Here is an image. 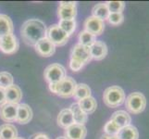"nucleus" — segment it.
Masks as SVG:
<instances>
[{
  "mask_svg": "<svg viewBox=\"0 0 149 139\" xmlns=\"http://www.w3.org/2000/svg\"><path fill=\"white\" fill-rule=\"evenodd\" d=\"M47 26L42 20L31 19L22 24L20 35L25 44L34 46L40 40L47 37Z\"/></svg>",
  "mask_w": 149,
  "mask_h": 139,
  "instance_id": "1",
  "label": "nucleus"
},
{
  "mask_svg": "<svg viewBox=\"0 0 149 139\" xmlns=\"http://www.w3.org/2000/svg\"><path fill=\"white\" fill-rule=\"evenodd\" d=\"M126 96L125 92L120 86L118 85H112L104 91L103 94V100L106 106L111 109L118 108L121 106L125 102Z\"/></svg>",
  "mask_w": 149,
  "mask_h": 139,
  "instance_id": "2",
  "label": "nucleus"
},
{
  "mask_svg": "<svg viewBox=\"0 0 149 139\" xmlns=\"http://www.w3.org/2000/svg\"><path fill=\"white\" fill-rule=\"evenodd\" d=\"M77 84L71 77H65V78L60 81L58 84L49 85V89L52 91L54 94L59 96L60 97H70L73 96L74 91L76 89Z\"/></svg>",
  "mask_w": 149,
  "mask_h": 139,
  "instance_id": "3",
  "label": "nucleus"
},
{
  "mask_svg": "<svg viewBox=\"0 0 149 139\" xmlns=\"http://www.w3.org/2000/svg\"><path fill=\"white\" fill-rule=\"evenodd\" d=\"M125 106L128 111L132 114H140L146 108V98L140 92H133L126 97Z\"/></svg>",
  "mask_w": 149,
  "mask_h": 139,
  "instance_id": "4",
  "label": "nucleus"
},
{
  "mask_svg": "<svg viewBox=\"0 0 149 139\" xmlns=\"http://www.w3.org/2000/svg\"><path fill=\"white\" fill-rule=\"evenodd\" d=\"M44 77L49 85L58 84L66 77V70L62 65L53 63L45 68Z\"/></svg>",
  "mask_w": 149,
  "mask_h": 139,
  "instance_id": "5",
  "label": "nucleus"
},
{
  "mask_svg": "<svg viewBox=\"0 0 149 139\" xmlns=\"http://www.w3.org/2000/svg\"><path fill=\"white\" fill-rule=\"evenodd\" d=\"M47 38L55 46H62L68 43L70 36L58 26V24H53L47 31Z\"/></svg>",
  "mask_w": 149,
  "mask_h": 139,
  "instance_id": "6",
  "label": "nucleus"
},
{
  "mask_svg": "<svg viewBox=\"0 0 149 139\" xmlns=\"http://www.w3.org/2000/svg\"><path fill=\"white\" fill-rule=\"evenodd\" d=\"M19 43L16 35L10 34L0 38V50L7 55L15 54L18 51Z\"/></svg>",
  "mask_w": 149,
  "mask_h": 139,
  "instance_id": "7",
  "label": "nucleus"
},
{
  "mask_svg": "<svg viewBox=\"0 0 149 139\" xmlns=\"http://www.w3.org/2000/svg\"><path fill=\"white\" fill-rule=\"evenodd\" d=\"M84 31L92 34L95 36L101 35L105 30V22L95 17L91 16L84 22Z\"/></svg>",
  "mask_w": 149,
  "mask_h": 139,
  "instance_id": "8",
  "label": "nucleus"
},
{
  "mask_svg": "<svg viewBox=\"0 0 149 139\" xmlns=\"http://www.w3.org/2000/svg\"><path fill=\"white\" fill-rule=\"evenodd\" d=\"M70 59H73L76 60H79L80 62L84 63V65L89 63L92 60V56L90 53L89 47L84 45H81L80 44H77L73 46L71 50V56Z\"/></svg>",
  "mask_w": 149,
  "mask_h": 139,
  "instance_id": "9",
  "label": "nucleus"
},
{
  "mask_svg": "<svg viewBox=\"0 0 149 139\" xmlns=\"http://www.w3.org/2000/svg\"><path fill=\"white\" fill-rule=\"evenodd\" d=\"M58 15L60 20H75L77 15L76 2H59Z\"/></svg>",
  "mask_w": 149,
  "mask_h": 139,
  "instance_id": "10",
  "label": "nucleus"
},
{
  "mask_svg": "<svg viewBox=\"0 0 149 139\" xmlns=\"http://www.w3.org/2000/svg\"><path fill=\"white\" fill-rule=\"evenodd\" d=\"M18 105L6 103L0 108V119L6 122H16Z\"/></svg>",
  "mask_w": 149,
  "mask_h": 139,
  "instance_id": "11",
  "label": "nucleus"
},
{
  "mask_svg": "<svg viewBox=\"0 0 149 139\" xmlns=\"http://www.w3.org/2000/svg\"><path fill=\"white\" fill-rule=\"evenodd\" d=\"M34 47H35L36 53L41 57H45V58L53 56L56 51V46L51 43L47 37L40 40L39 42L34 45Z\"/></svg>",
  "mask_w": 149,
  "mask_h": 139,
  "instance_id": "12",
  "label": "nucleus"
},
{
  "mask_svg": "<svg viewBox=\"0 0 149 139\" xmlns=\"http://www.w3.org/2000/svg\"><path fill=\"white\" fill-rule=\"evenodd\" d=\"M87 135V129L84 125L73 123L67 129H65L66 139H84Z\"/></svg>",
  "mask_w": 149,
  "mask_h": 139,
  "instance_id": "13",
  "label": "nucleus"
},
{
  "mask_svg": "<svg viewBox=\"0 0 149 139\" xmlns=\"http://www.w3.org/2000/svg\"><path fill=\"white\" fill-rule=\"evenodd\" d=\"M90 53L92 56V59L102 60L104 59L107 55V46L106 43L102 41H95L90 47Z\"/></svg>",
  "mask_w": 149,
  "mask_h": 139,
  "instance_id": "14",
  "label": "nucleus"
},
{
  "mask_svg": "<svg viewBox=\"0 0 149 139\" xmlns=\"http://www.w3.org/2000/svg\"><path fill=\"white\" fill-rule=\"evenodd\" d=\"M33 118V110L27 104H19L18 105V112L16 122L20 124L30 122Z\"/></svg>",
  "mask_w": 149,
  "mask_h": 139,
  "instance_id": "15",
  "label": "nucleus"
},
{
  "mask_svg": "<svg viewBox=\"0 0 149 139\" xmlns=\"http://www.w3.org/2000/svg\"><path fill=\"white\" fill-rule=\"evenodd\" d=\"M5 92H6L7 103L19 105V101L22 98V92L18 85H13L9 86L8 88L5 89Z\"/></svg>",
  "mask_w": 149,
  "mask_h": 139,
  "instance_id": "16",
  "label": "nucleus"
},
{
  "mask_svg": "<svg viewBox=\"0 0 149 139\" xmlns=\"http://www.w3.org/2000/svg\"><path fill=\"white\" fill-rule=\"evenodd\" d=\"M110 120L112 122H114L121 129V128L131 124L132 117L129 113L125 110H117L111 115Z\"/></svg>",
  "mask_w": 149,
  "mask_h": 139,
  "instance_id": "17",
  "label": "nucleus"
},
{
  "mask_svg": "<svg viewBox=\"0 0 149 139\" xmlns=\"http://www.w3.org/2000/svg\"><path fill=\"white\" fill-rule=\"evenodd\" d=\"M70 110L72 112L74 123L80 124V125H84L87 120H88V115L81 110L78 103H72V104L70 105Z\"/></svg>",
  "mask_w": 149,
  "mask_h": 139,
  "instance_id": "18",
  "label": "nucleus"
},
{
  "mask_svg": "<svg viewBox=\"0 0 149 139\" xmlns=\"http://www.w3.org/2000/svg\"><path fill=\"white\" fill-rule=\"evenodd\" d=\"M74 123L72 112L70 109H64L62 110L58 116V124L61 127L67 129L70 125H72Z\"/></svg>",
  "mask_w": 149,
  "mask_h": 139,
  "instance_id": "19",
  "label": "nucleus"
},
{
  "mask_svg": "<svg viewBox=\"0 0 149 139\" xmlns=\"http://www.w3.org/2000/svg\"><path fill=\"white\" fill-rule=\"evenodd\" d=\"M13 33V22L8 15L0 14V38Z\"/></svg>",
  "mask_w": 149,
  "mask_h": 139,
  "instance_id": "20",
  "label": "nucleus"
},
{
  "mask_svg": "<svg viewBox=\"0 0 149 139\" xmlns=\"http://www.w3.org/2000/svg\"><path fill=\"white\" fill-rule=\"evenodd\" d=\"M18 130L13 124L5 123L0 126V139H16Z\"/></svg>",
  "mask_w": 149,
  "mask_h": 139,
  "instance_id": "21",
  "label": "nucleus"
},
{
  "mask_svg": "<svg viewBox=\"0 0 149 139\" xmlns=\"http://www.w3.org/2000/svg\"><path fill=\"white\" fill-rule=\"evenodd\" d=\"M120 139H139V131L132 124L121 128L118 133Z\"/></svg>",
  "mask_w": 149,
  "mask_h": 139,
  "instance_id": "22",
  "label": "nucleus"
},
{
  "mask_svg": "<svg viewBox=\"0 0 149 139\" xmlns=\"http://www.w3.org/2000/svg\"><path fill=\"white\" fill-rule=\"evenodd\" d=\"M78 105L80 106L81 110L88 115V114H92L93 112H95V110H96V107H97V103L93 96H89V97H87V98L79 100Z\"/></svg>",
  "mask_w": 149,
  "mask_h": 139,
  "instance_id": "23",
  "label": "nucleus"
},
{
  "mask_svg": "<svg viewBox=\"0 0 149 139\" xmlns=\"http://www.w3.org/2000/svg\"><path fill=\"white\" fill-rule=\"evenodd\" d=\"M109 14H110V12H109V8H107L106 3L96 4L93 8V9H92V16L99 19V20H103V22L107 20Z\"/></svg>",
  "mask_w": 149,
  "mask_h": 139,
  "instance_id": "24",
  "label": "nucleus"
},
{
  "mask_svg": "<svg viewBox=\"0 0 149 139\" xmlns=\"http://www.w3.org/2000/svg\"><path fill=\"white\" fill-rule=\"evenodd\" d=\"M73 96H74V98H76L78 101L91 96V89H90V87L87 85L86 84H79V85H77L76 89L74 91V94H73Z\"/></svg>",
  "mask_w": 149,
  "mask_h": 139,
  "instance_id": "25",
  "label": "nucleus"
},
{
  "mask_svg": "<svg viewBox=\"0 0 149 139\" xmlns=\"http://www.w3.org/2000/svg\"><path fill=\"white\" fill-rule=\"evenodd\" d=\"M78 39H79L78 44L87 46V47H90V46L96 41V36H95V35H93L88 32H86V31H83V32H81L79 34Z\"/></svg>",
  "mask_w": 149,
  "mask_h": 139,
  "instance_id": "26",
  "label": "nucleus"
},
{
  "mask_svg": "<svg viewBox=\"0 0 149 139\" xmlns=\"http://www.w3.org/2000/svg\"><path fill=\"white\" fill-rule=\"evenodd\" d=\"M58 26L69 35H71L76 30V20H60Z\"/></svg>",
  "mask_w": 149,
  "mask_h": 139,
  "instance_id": "27",
  "label": "nucleus"
},
{
  "mask_svg": "<svg viewBox=\"0 0 149 139\" xmlns=\"http://www.w3.org/2000/svg\"><path fill=\"white\" fill-rule=\"evenodd\" d=\"M106 5L110 13H122L125 8V2L123 1H107Z\"/></svg>",
  "mask_w": 149,
  "mask_h": 139,
  "instance_id": "28",
  "label": "nucleus"
},
{
  "mask_svg": "<svg viewBox=\"0 0 149 139\" xmlns=\"http://www.w3.org/2000/svg\"><path fill=\"white\" fill-rule=\"evenodd\" d=\"M11 85H13L12 75L6 71H1L0 73V87L3 89H7Z\"/></svg>",
  "mask_w": 149,
  "mask_h": 139,
  "instance_id": "29",
  "label": "nucleus"
},
{
  "mask_svg": "<svg viewBox=\"0 0 149 139\" xmlns=\"http://www.w3.org/2000/svg\"><path fill=\"white\" fill-rule=\"evenodd\" d=\"M120 130V128L111 120L107 122L104 126V132L107 136H118Z\"/></svg>",
  "mask_w": 149,
  "mask_h": 139,
  "instance_id": "30",
  "label": "nucleus"
},
{
  "mask_svg": "<svg viewBox=\"0 0 149 139\" xmlns=\"http://www.w3.org/2000/svg\"><path fill=\"white\" fill-rule=\"evenodd\" d=\"M123 20H124L123 13H110L107 18V22L113 26H119L123 22Z\"/></svg>",
  "mask_w": 149,
  "mask_h": 139,
  "instance_id": "31",
  "label": "nucleus"
},
{
  "mask_svg": "<svg viewBox=\"0 0 149 139\" xmlns=\"http://www.w3.org/2000/svg\"><path fill=\"white\" fill-rule=\"evenodd\" d=\"M84 64L80 62L79 60H76L73 59H70V68L72 71H79L80 70H81L84 68Z\"/></svg>",
  "mask_w": 149,
  "mask_h": 139,
  "instance_id": "32",
  "label": "nucleus"
},
{
  "mask_svg": "<svg viewBox=\"0 0 149 139\" xmlns=\"http://www.w3.org/2000/svg\"><path fill=\"white\" fill-rule=\"evenodd\" d=\"M7 103L6 100V92H5V89L1 88L0 87V108H1L3 105H5Z\"/></svg>",
  "mask_w": 149,
  "mask_h": 139,
  "instance_id": "33",
  "label": "nucleus"
},
{
  "mask_svg": "<svg viewBox=\"0 0 149 139\" xmlns=\"http://www.w3.org/2000/svg\"><path fill=\"white\" fill-rule=\"evenodd\" d=\"M33 139H49V137L45 133H37L33 136Z\"/></svg>",
  "mask_w": 149,
  "mask_h": 139,
  "instance_id": "34",
  "label": "nucleus"
},
{
  "mask_svg": "<svg viewBox=\"0 0 149 139\" xmlns=\"http://www.w3.org/2000/svg\"><path fill=\"white\" fill-rule=\"evenodd\" d=\"M102 139H120L118 137V136H107V135H104L102 136Z\"/></svg>",
  "mask_w": 149,
  "mask_h": 139,
  "instance_id": "35",
  "label": "nucleus"
},
{
  "mask_svg": "<svg viewBox=\"0 0 149 139\" xmlns=\"http://www.w3.org/2000/svg\"><path fill=\"white\" fill-rule=\"evenodd\" d=\"M56 139H66V138H65V136H59V137L56 138Z\"/></svg>",
  "mask_w": 149,
  "mask_h": 139,
  "instance_id": "36",
  "label": "nucleus"
},
{
  "mask_svg": "<svg viewBox=\"0 0 149 139\" xmlns=\"http://www.w3.org/2000/svg\"><path fill=\"white\" fill-rule=\"evenodd\" d=\"M16 139H23V138H19V137H17Z\"/></svg>",
  "mask_w": 149,
  "mask_h": 139,
  "instance_id": "37",
  "label": "nucleus"
}]
</instances>
